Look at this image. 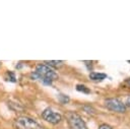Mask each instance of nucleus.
I'll return each mask as SVG.
<instances>
[{"label":"nucleus","mask_w":130,"mask_h":129,"mask_svg":"<svg viewBox=\"0 0 130 129\" xmlns=\"http://www.w3.org/2000/svg\"><path fill=\"white\" fill-rule=\"evenodd\" d=\"M83 110H84L87 114H91V112H90V111H93V112H94V109H93L91 106H89V105H85V106L83 107Z\"/></svg>","instance_id":"nucleus-12"},{"label":"nucleus","mask_w":130,"mask_h":129,"mask_svg":"<svg viewBox=\"0 0 130 129\" xmlns=\"http://www.w3.org/2000/svg\"><path fill=\"white\" fill-rule=\"evenodd\" d=\"M126 83H128V84L130 85V78H128V79L126 80Z\"/></svg>","instance_id":"nucleus-15"},{"label":"nucleus","mask_w":130,"mask_h":129,"mask_svg":"<svg viewBox=\"0 0 130 129\" xmlns=\"http://www.w3.org/2000/svg\"><path fill=\"white\" fill-rule=\"evenodd\" d=\"M5 79L7 81H11V82H16V76L14 74L13 71H7L5 73Z\"/></svg>","instance_id":"nucleus-8"},{"label":"nucleus","mask_w":130,"mask_h":129,"mask_svg":"<svg viewBox=\"0 0 130 129\" xmlns=\"http://www.w3.org/2000/svg\"><path fill=\"white\" fill-rule=\"evenodd\" d=\"M8 107H9L11 110L15 111V112H19V111H22V110H23V108L20 106V104L14 103V102H12V101H9V102H8Z\"/></svg>","instance_id":"nucleus-7"},{"label":"nucleus","mask_w":130,"mask_h":129,"mask_svg":"<svg viewBox=\"0 0 130 129\" xmlns=\"http://www.w3.org/2000/svg\"><path fill=\"white\" fill-rule=\"evenodd\" d=\"M30 77L35 80L42 81L44 84L50 85V84H52V82L54 80L58 79L59 76L53 68L49 67L46 64H39L36 67L35 71L30 74Z\"/></svg>","instance_id":"nucleus-1"},{"label":"nucleus","mask_w":130,"mask_h":129,"mask_svg":"<svg viewBox=\"0 0 130 129\" xmlns=\"http://www.w3.org/2000/svg\"><path fill=\"white\" fill-rule=\"evenodd\" d=\"M0 66H1V62H0Z\"/></svg>","instance_id":"nucleus-16"},{"label":"nucleus","mask_w":130,"mask_h":129,"mask_svg":"<svg viewBox=\"0 0 130 129\" xmlns=\"http://www.w3.org/2000/svg\"><path fill=\"white\" fill-rule=\"evenodd\" d=\"M125 106L130 108V96H129V98H127V100H126V103H125Z\"/></svg>","instance_id":"nucleus-14"},{"label":"nucleus","mask_w":130,"mask_h":129,"mask_svg":"<svg viewBox=\"0 0 130 129\" xmlns=\"http://www.w3.org/2000/svg\"><path fill=\"white\" fill-rule=\"evenodd\" d=\"M45 63H46V65H48L51 68H53V67L58 68L63 64V61H45Z\"/></svg>","instance_id":"nucleus-9"},{"label":"nucleus","mask_w":130,"mask_h":129,"mask_svg":"<svg viewBox=\"0 0 130 129\" xmlns=\"http://www.w3.org/2000/svg\"><path fill=\"white\" fill-rule=\"evenodd\" d=\"M99 129H113V127L110 126L109 124H101L99 126Z\"/></svg>","instance_id":"nucleus-13"},{"label":"nucleus","mask_w":130,"mask_h":129,"mask_svg":"<svg viewBox=\"0 0 130 129\" xmlns=\"http://www.w3.org/2000/svg\"><path fill=\"white\" fill-rule=\"evenodd\" d=\"M129 63H130V61H129Z\"/></svg>","instance_id":"nucleus-17"},{"label":"nucleus","mask_w":130,"mask_h":129,"mask_svg":"<svg viewBox=\"0 0 130 129\" xmlns=\"http://www.w3.org/2000/svg\"><path fill=\"white\" fill-rule=\"evenodd\" d=\"M14 126L16 129H45L36 120L27 116H19L14 120Z\"/></svg>","instance_id":"nucleus-2"},{"label":"nucleus","mask_w":130,"mask_h":129,"mask_svg":"<svg viewBox=\"0 0 130 129\" xmlns=\"http://www.w3.org/2000/svg\"><path fill=\"white\" fill-rule=\"evenodd\" d=\"M42 118L51 124H58L62 121V116L51 108H47L42 112Z\"/></svg>","instance_id":"nucleus-5"},{"label":"nucleus","mask_w":130,"mask_h":129,"mask_svg":"<svg viewBox=\"0 0 130 129\" xmlns=\"http://www.w3.org/2000/svg\"><path fill=\"white\" fill-rule=\"evenodd\" d=\"M107 77V74L101 73V72H90L89 73V78L92 81H102Z\"/></svg>","instance_id":"nucleus-6"},{"label":"nucleus","mask_w":130,"mask_h":129,"mask_svg":"<svg viewBox=\"0 0 130 129\" xmlns=\"http://www.w3.org/2000/svg\"><path fill=\"white\" fill-rule=\"evenodd\" d=\"M105 106L107 109H109L110 111L113 112H117V113H124L126 112V106L125 104L120 101L119 99H107L105 101Z\"/></svg>","instance_id":"nucleus-4"},{"label":"nucleus","mask_w":130,"mask_h":129,"mask_svg":"<svg viewBox=\"0 0 130 129\" xmlns=\"http://www.w3.org/2000/svg\"><path fill=\"white\" fill-rule=\"evenodd\" d=\"M68 125L70 129H87V126L84 122V120L74 112H69L66 115Z\"/></svg>","instance_id":"nucleus-3"},{"label":"nucleus","mask_w":130,"mask_h":129,"mask_svg":"<svg viewBox=\"0 0 130 129\" xmlns=\"http://www.w3.org/2000/svg\"><path fill=\"white\" fill-rule=\"evenodd\" d=\"M76 89H77L78 91H82V92H84V93H89V92H90L89 88L86 87V86L83 85V84H77V85H76Z\"/></svg>","instance_id":"nucleus-10"},{"label":"nucleus","mask_w":130,"mask_h":129,"mask_svg":"<svg viewBox=\"0 0 130 129\" xmlns=\"http://www.w3.org/2000/svg\"><path fill=\"white\" fill-rule=\"evenodd\" d=\"M58 99H59V101H60L61 104H66V103L69 102V98L67 95H65V94H59L58 95Z\"/></svg>","instance_id":"nucleus-11"}]
</instances>
